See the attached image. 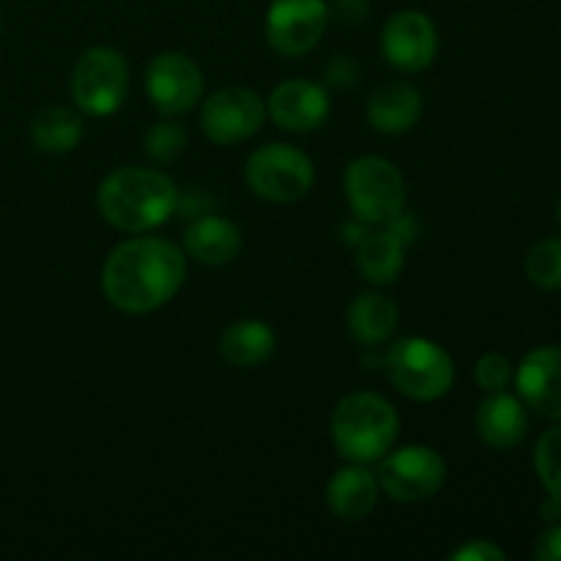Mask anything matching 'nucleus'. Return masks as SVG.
Wrapping results in <instances>:
<instances>
[{
	"label": "nucleus",
	"instance_id": "1",
	"mask_svg": "<svg viewBox=\"0 0 561 561\" xmlns=\"http://www.w3.org/2000/svg\"><path fill=\"white\" fill-rule=\"evenodd\" d=\"M186 279V255L173 241L137 233L121 241L102 266V294L126 316H146L175 299Z\"/></svg>",
	"mask_w": 561,
	"mask_h": 561
},
{
	"label": "nucleus",
	"instance_id": "2",
	"mask_svg": "<svg viewBox=\"0 0 561 561\" xmlns=\"http://www.w3.org/2000/svg\"><path fill=\"white\" fill-rule=\"evenodd\" d=\"M181 190L168 173L153 168H118L99 184V214L121 233H151L179 208Z\"/></svg>",
	"mask_w": 561,
	"mask_h": 561
},
{
	"label": "nucleus",
	"instance_id": "3",
	"mask_svg": "<svg viewBox=\"0 0 561 561\" xmlns=\"http://www.w3.org/2000/svg\"><path fill=\"white\" fill-rule=\"evenodd\" d=\"M332 444L348 463H378L394 447L400 416L387 398L376 392H351L334 405Z\"/></svg>",
	"mask_w": 561,
	"mask_h": 561
},
{
	"label": "nucleus",
	"instance_id": "4",
	"mask_svg": "<svg viewBox=\"0 0 561 561\" xmlns=\"http://www.w3.org/2000/svg\"><path fill=\"white\" fill-rule=\"evenodd\" d=\"M383 370L400 394L416 403L444 398L455 383V362L427 337H403L383 354Z\"/></svg>",
	"mask_w": 561,
	"mask_h": 561
},
{
	"label": "nucleus",
	"instance_id": "5",
	"mask_svg": "<svg viewBox=\"0 0 561 561\" xmlns=\"http://www.w3.org/2000/svg\"><path fill=\"white\" fill-rule=\"evenodd\" d=\"M343 190L354 217L367 225H387L409 201L403 173L383 157L354 159L345 168Z\"/></svg>",
	"mask_w": 561,
	"mask_h": 561
},
{
	"label": "nucleus",
	"instance_id": "6",
	"mask_svg": "<svg viewBox=\"0 0 561 561\" xmlns=\"http://www.w3.org/2000/svg\"><path fill=\"white\" fill-rule=\"evenodd\" d=\"M247 186L268 203H296L316 184L312 159L290 142L255 148L244 168Z\"/></svg>",
	"mask_w": 561,
	"mask_h": 561
},
{
	"label": "nucleus",
	"instance_id": "7",
	"mask_svg": "<svg viewBox=\"0 0 561 561\" xmlns=\"http://www.w3.org/2000/svg\"><path fill=\"white\" fill-rule=\"evenodd\" d=\"M71 102L91 118H107L129 91V66L113 47H91L77 58L69 80Z\"/></svg>",
	"mask_w": 561,
	"mask_h": 561
},
{
	"label": "nucleus",
	"instance_id": "8",
	"mask_svg": "<svg viewBox=\"0 0 561 561\" xmlns=\"http://www.w3.org/2000/svg\"><path fill=\"white\" fill-rule=\"evenodd\" d=\"M378 485L389 499L400 504H420L436 496L447 480V463L438 449L425 444L389 449L378 460Z\"/></svg>",
	"mask_w": 561,
	"mask_h": 561
},
{
	"label": "nucleus",
	"instance_id": "9",
	"mask_svg": "<svg viewBox=\"0 0 561 561\" xmlns=\"http://www.w3.org/2000/svg\"><path fill=\"white\" fill-rule=\"evenodd\" d=\"M266 118V99L241 85L211 93L201 107V129L214 146L247 142L261 131Z\"/></svg>",
	"mask_w": 561,
	"mask_h": 561
},
{
	"label": "nucleus",
	"instance_id": "10",
	"mask_svg": "<svg viewBox=\"0 0 561 561\" xmlns=\"http://www.w3.org/2000/svg\"><path fill=\"white\" fill-rule=\"evenodd\" d=\"M203 71L190 55L175 53H159L146 66V93L151 99L153 107L168 118H179L195 110L203 102Z\"/></svg>",
	"mask_w": 561,
	"mask_h": 561
},
{
	"label": "nucleus",
	"instance_id": "11",
	"mask_svg": "<svg viewBox=\"0 0 561 561\" xmlns=\"http://www.w3.org/2000/svg\"><path fill=\"white\" fill-rule=\"evenodd\" d=\"M327 25V0H272L266 11V42L283 58H301L318 47Z\"/></svg>",
	"mask_w": 561,
	"mask_h": 561
},
{
	"label": "nucleus",
	"instance_id": "12",
	"mask_svg": "<svg viewBox=\"0 0 561 561\" xmlns=\"http://www.w3.org/2000/svg\"><path fill=\"white\" fill-rule=\"evenodd\" d=\"M381 55L392 69L403 75L425 71L436 60L438 31L427 14L403 9L389 16L381 27Z\"/></svg>",
	"mask_w": 561,
	"mask_h": 561
},
{
	"label": "nucleus",
	"instance_id": "13",
	"mask_svg": "<svg viewBox=\"0 0 561 561\" xmlns=\"http://www.w3.org/2000/svg\"><path fill=\"white\" fill-rule=\"evenodd\" d=\"M266 113L279 129L307 135V131L321 129L332 113L329 102V88L321 82L294 77V80L279 82L266 99Z\"/></svg>",
	"mask_w": 561,
	"mask_h": 561
},
{
	"label": "nucleus",
	"instance_id": "14",
	"mask_svg": "<svg viewBox=\"0 0 561 561\" xmlns=\"http://www.w3.org/2000/svg\"><path fill=\"white\" fill-rule=\"evenodd\" d=\"M515 387L526 409L561 422V348L542 345L529 351L515 370Z\"/></svg>",
	"mask_w": 561,
	"mask_h": 561
},
{
	"label": "nucleus",
	"instance_id": "15",
	"mask_svg": "<svg viewBox=\"0 0 561 561\" xmlns=\"http://www.w3.org/2000/svg\"><path fill=\"white\" fill-rule=\"evenodd\" d=\"M474 425L477 436L482 438L485 447L507 453L526 438L529 414H526V405L520 398H513L507 392H491L477 409Z\"/></svg>",
	"mask_w": 561,
	"mask_h": 561
},
{
	"label": "nucleus",
	"instance_id": "16",
	"mask_svg": "<svg viewBox=\"0 0 561 561\" xmlns=\"http://www.w3.org/2000/svg\"><path fill=\"white\" fill-rule=\"evenodd\" d=\"M241 230L239 225L230 222L219 214H203L192 219L190 228L184 230V255L203 266H225L241 255Z\"/></svg>",
	"mask_w": 561,
	"mask_h": 561
},
{
	"label": "nucleus",
	"instance_id": "17",
	"mask_svg": "<svg viewBox=\"0 0 561 561\" xmlns=\"http://www.w3.org/2000/svg\"><path fill=\"white\" fill-rule=\"evenodd\" d=\"M422 118V93L405 80H389L373 91L367 121L381 135H403Z\"/></svg>",
	"mask_w": 561,
	"mask_h": 561
},
{
	"label": "nucleus",
	"instance_id": "18",
	"mask_svg": "<svg viewBox=\"0 0 561 561\" xmlns=\"http://www.w3.org/2000/svg\"><path fill=\"white\" fill-rule=\"evenodd\" d=\"M378 493V477L365 463H348L329 480L327 504L340 520H362L376 510Z\"/></svg>",
	"mask_w": 561,
	"mask_h": 561
},
{
	"label": "nucleus",
	"instance_id": "19",
	"mask_svg": "<svg viewBox=\"0 0 561 561\" xmlns=\"http://www.w3.org/2000/svg\"><path fill=\"white\" fill-rule=\"evenodd\" d=\"M274 351H277V334L266 321H257V318H241L230 323L219 337V356L239 370L266 365Z\"/></svg>",
	"mask_w": 561,
	"mask_h": 561
},
{
	"label": "nucleus",
	"instance_id": "20",
	"mask_svg": "<svg viewBox=\"0 0 561 561\" xmlns=\"http://www.w3.org/2000/svg\"><path fill=\"white\" fill-rule=\"evenodd\" d=\"M400 321L398 305L389 296L378 294V290H365L356 296L345 312V327L348 334L365 348H376V345L387 343L394 334Z\"/></svg>",
	"mask_w": 561,
	"mask_h": 561
},
{
	"label": "nucleus",
	"instance_id": "21",
	"mask_svg": "<svg viewBox=\"0 0 561 561\" xmlns=\"http://www.w3.org/2000/svg\"><path fill=\"white\" fill-rule=\"evenodd\" d=\"M356 268L362 279H367L376 288L394 285L405 266V244L389 228L367 230L365 239L354 247Z\"/></svg>",
	"mask_w": 561,
	"mask_h": 561
},
{
	"label": "nucleus",
	"instance_id": "22",
	"mask_svg": "<svg viewBox=\"0 0 561 561\" xmlns=\"http://www.w3.org/2000/svg\"><path fill=\"white\" fill-rule=\"evenodd\" d=\"M82 137H85V124L71 107H47L31 121V142L42 153L60 157L75 151Z\"/></svg>",
	"mask_w": 561,
	"mask_h": 561
},
{
	"label": "nucleus",
	"instance_id": "23",
	"mask_svg": "<svg viewBox=\"0 0 561 561\" xmlns=\"http://www.w3.org/2000/svg\"><path fill=\"white\" fill-rule=\"evenodd\" d=\"M526 277L542 290L561 288V239H546L535 244L526 255Z\"/></svg>",
	"mask_w": 561,
	"mask_h": 561
},
{
	"label": "nucleus",
	"instance_id": "24",
	"mask_svg": "<svg viewBox=\"0 0 561 561\" xmlns=\"http://www.w3.org/2000/svg\"><path fill=\"white\" fill-rule=\"evenodd\" d=\"M142 151L153 164H170L186 151V129L175 121H159L142 137Z\"/></svg>",
	"mask_w": 561,
	"mask_h": 561
},
{
	"label": "nucleus",
	"instance_id": "25",
	"mask_svg": "<svg viewBox=\"0 0 561 561\" xmlns=\"http://www.w3.org/2000/svg\"><path fill=\"white\" fill-rule=\"evenodd\" d=\"M535 469L548 496L561 499V422L540 436L535 447Z\"/></svg>",
	"mask_w": 561,
	"mask_h": 561
},
{
	"label": "nucleus",
	"instance_id": "26",
	"mask_svg": "<svg viewBox=\"0 0 561 561\" xmlns=\"http://www.w3.org/2000/svg\"><path fill=\"white\" fill-rule=\"evenodd\" d=\"M515 370H513V362L507 359L504 354L499 351H491V354H482L480 362L474 367V378H477V387L482 392H507L510 381H513Z\"/></svg>",
	"mask_w": 561,
	"mask_h": 561
},
{
	"label": "nucleus",
	"instance_id": "27",
	"mask_svg": "<svg viewBox=\"0 0 561 561\" xmlns=\"http://www.w3.org/2000/svg\"><path fill=\"white\" fill-rule=\"evenodd\" d=\"M362 66L354 55H334L327 66H323V85L332 91H351L359 82Z\"/></svg>",
	"mask_w": 561,
	"mask_h": 561
},
{
	"label": "nucleus",
	"instance_id": "28",
	"mask_svg": "<svg viewBox=\"0 0 561 561\" xmlns=\"http://www.w3.org/2000/svg\"><path fill=\"white\" fill-rule=\"evenodd\" d=\"M329 5V20L340 25H359L370 14V0H332Z\"/></svg>",
	"mask_w": 561,
	"mask_h": 561
},
{
	"label": "nucleus",
	"instance_id": "29",
	"mask_svg": "<svg viewBox=\"0 0 561 561\" xmlns=\"http://www.w3.org/2000/svg\"><path fill=\"white\" fill-rule=\"evenodd\" d=\"M449 559L453 561H504L507 559V553H504L499 546H493L491 540H471L466 542L463 548L449 553Z\"/></svg>",
	"mask_w": 561,
	"mask_h": 561
},
{
	"label": "nucleus",
	"instance_id": "30",
	"mask_svg": "<svg viewBox=\"0 0 561 561\" xmlns=\"http://www.w3.org/2000/svg\"><path fill=\"white\" fill-rule=\"evenodd\" d=\"M383 228L392 230V233L398 236V239L403 241V244H414V241L420 239V233H422L420 219H416L414 214L405 211V208H403V211H400V214H394V217L389 219V222L383 225Z\"/></svg>",
	"mask_w": 561,
	"mask_h": 561
},
{
	"label": "nucleus",
	"instance_id": "31",
	"mask_svg": "<svg viewBox=\"0 0 561 561\" xmlns=\"http://www.w3.org/2000/svg\"><path fill=\"white\" fill-rule=\"evenodd\" d=\"M537 561H561V524H553L551 529L537 537L535 546Z\"/></svg>",
	"mask_w": 561,
	"mask_h": 561
},
{
	"label": "nucleus",
	"instance_id": "32",
	"mask_svg": "<svg viewBox=\"0 0 561 561\" xmlns=\"http://www.w3.org/2000/svg\"><path fill=\"white\" fill-rule=\"evenodd\" d=\"M175 211H181L184 217H203V214H211V197L206 195L203 190H192L190 195H179V208Z\"/></svg>",
	"mask_w": 561,
	"mask_h": 561
},
{
	"label": "nucleus",
	"instance_id": "33",
	"mask_svg": "<svg viewBox=\"0 0 561 561\" xmlns=\"http://www.w3.org/2000/svg\"><path fill=\"white\" fill-rule=\"evenodd\" d=\"M340 230H343V241H345V244L356 247L367 236V222H362V219L354 217L348 225H343V228H340Z\"/></svg>",
	"mask_w": 561,
	"mask_h": 561
},
{
	"label": "nucleus",
	"instance_id": "34",
	"mask_svg": "<svg viewBox=\"0 0 561 561\" xmlns=\"http://www.w3.org/2000/svg\"><path fill=\"white\" fill-rule=\"evenodd\" d=\"M542 518L546 520H559L561 518V499L557 496H548V502L542 504Z\"/></svg>",
	"mask_w": 561,
	"mask_h": 561
},
{
	"label": "nucleus",
	"instance_id": "35",
	"mask_svg": "<svg viewBox=\"0 0 561 561\" xmlns=\"http://www.w3.org/2000/svg\"><path fill=\"white\" fill-rule=\"evenodd\" d=\"M557 222L561 225V201H559V206H557Z\"/></svg>",
	"mask_w": 561,
	"mask_h": 561
}]
</instances>
